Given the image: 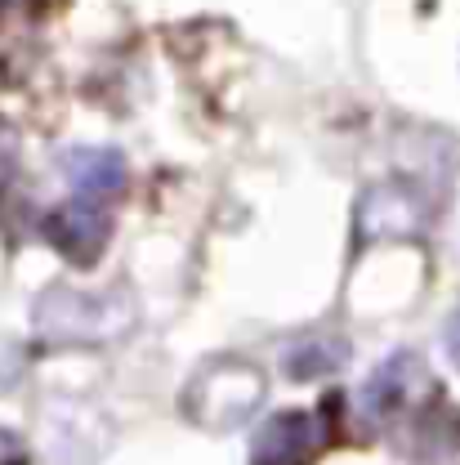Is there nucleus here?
<instances>
[{"instance_id": "nucleus-8", "label": "nucleus", "mask_w": 460, "mask_h": 465, "mask_svg": "<svg viewBox=\"0 0 460 465\" xmlns=\"http://www.w3.org/2000/svg\"><path fill=\"white\" fill-rule=\"evenodd\" d=\"M0 465H27V448H23V439H18V434H9V430H0Z\"/></svg>"}, {"instance_id": "nucleus-3", "label": "nucleus", "mask_w": 460, "mask_h": 465, "mask_svg": "<svg viewBox=\"0 0 460 465\" xmlns=\"http://www.w3.org/2000/svg\"><path fill=\"white\" fill-rule=\"evenodd\" d=\"M425 229V197L406 183H380L357 202V242H394Z\"/></svg>"}, {"instance_id": "nucleus-9", "label": "nucleus", "mask_w": 460, "mask_h": 465, "mask_svg": "<svg viewBox=\"0 0 460 465\" xmlns=\"http://www.w3.org/2000/svg\"><path fill=\"white\" fill-rule=\"evenodd\" d=\"M447 353H452V362L460 367V313L447 322Z\"/></svg>"}, {"instance_id": "nucleus-7", "label": "nucleus", "mask_w": 460, "mask_h": 465, "mask_svg": "<svg viewBox=\"0 0 460 465\" xmlns=\"http://www.w3.org/2000/svg\"><path fill=\"white\" fill-rule=\"evenodd\" d=\"M14 162H18V139H14V130L0 121V183L14 174Z\"/></svg>"}, {"instance_id": "nucleus-5", "label": "nucleus", "mask_w": 460, "mask_h": 465, "mask_svg": "<svg viewBox=\"0 0 460 465\" xmlns=\"http://www.w3.org/2000/svg\"><path fill=\"white\" fill-rule=\"evenodd\" d=\"M429 385V371H425V362L416 358V353H394L367 385H362V416L367 420H385L389 411L398 403H406L411 394H420Z\"/></svg>"}, {"instance_id": "nucleus-2", "label": "nucleus", "mask_w": 460, "mask_h": 465, "mask_svg": "<svg viewBox=\"0 0 460 465\" xmlns=\"http://www.w3.org/2000/svg\"><path fill=\"white\" fill-rule=\"evenodd\" d=\"M327 439L331 434L318 411H282L250 439V465H313Z\"/></svg>"}, {"instance_id": "nucleus-1", "label": "nucleus", "mask_w": 460, "mask_h": 465, "mask_svg": "<svg viewBox=\"0 0 460 465\" xmlns=\"http://www.w3.org/2000/svg\"><path fill=\"white\" fill-rule=\"evenodd\" d=\"M259 399H264V376H259L250 362L220 358V362H210V367L192 381L183 407H188V416H192L197 425L229 430L241 416H250V411L259 407Z\"/></svg>"}, {"instance_id": "nucleus-4", "label": "nucleus", "mask_w": 460, "mask_h": 465, "mask_svg": "<svg viewBox=\"0 0 460 465\" xmlns=\"http://www.w3.org/2000/svg\"><path fill=\"white\" fill-rule=\"evenodd\" d=\"M45 232L72 264H94L113 237V215L90 202H72L45 220Z\"/></svg>"}, {"instance_id": "nucleus-6", "label": "nucleus", "mask_w": 460, "mask_h": 465, "mask_svg": "<svg viewBox=\"0 0 460 465\" xmlns=\"http://www.w3.org/2000/svg\"><path fill=\"white\" fill-rule=\"evenodd\" d=\"M63 171L67 183L81 193V197H116L125 188V157L116 148H72L63 157Z\"/></svg>"}]
</instances>
